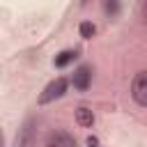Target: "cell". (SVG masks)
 Returning <instances> with one entry per match:
<instances>
[{
  "label": "cell",
  "mask_w": 147,
  "mask_h": 147,
  "mask_svg": "<svg viewBox=\"0 0 147 147\" xmlns=\"http://www.w3.org/2000/svg\"><path fill=\"white\" fill-rule=\"evenodd\" d=\"M83 2H87V0H83Z\"/></svg>",
  "instance_id": "cell-11"
},
{
  "label": "cell",
  "mask_w": 147,
  "mask_h": 147,
  "mask_svg": "<svg viewBox=\"0 0 147 147\" xmlns=\"http://www.w3.org/2000/svg\"><path fill=\"white\" fill-rule=\"evenodd\" d=\"M131 96L138 106H147V71H138L131 83Z\"/></svg>",
  "instance_id": "cell-2"
},
{
  "label": "cell",
  "mask_w": 147,
  "mask_h": 147,
  "mask_svg": "<svg viewBox=\"0 0 147 147\" xmlns=\"http://www.w3.org/2000/svg\"><path fill=\"white\" fill-rule=\"evenodd\" d=\"M76 57H78V51H62V53L55 57V67H67V64H71Z\"/></svg>",
  "instance_id": "cell-6"
},
{
  "label": "cell",
  "mask_w": 147,
  "mask_h": 147,
  "mask_svg": "<svg viewBox=\"0 0 147 147\" xmlns=\"http://www.w3.org/2000/svg\"><path fill=\"white\" fill-rule=\"evenodd\" d=\"M90 80H92V69H90L87 64H83V67H78V69L74 71L71 83H74V87H76V90L85 92V90L90 87Z\"/></svg>",
  "instance_id": "cell-3"
},
{
  "label": "cell",
  "mask_w": 147,
  "mask_h": 147,
  "mask_svg": "<svg viewBox=\"0 0 147 147\" xmlns=\"http://www.w3.org/2000/svg\"><path fill=\"white\" fill-rule=\"evenodd\" d=\"M46 145H62V147H74V145H76V140H74L71 136H67V133H53V136H48V138H46Z\"/></svg>",
  "instance_id": "cell-4"
},
{
  "label": "cell",
  "mask_w": 147,
  "mask_h": 147,
  "mask_svg": "<svg viewBox=\"0 0 147 147\" xmlns=\"http://www.w3.org/2000/svg\"><path fill=\"white\" fill-rule=\"evenodd\" d=\"M78 30H80V37H83V39H92V37H94V32H96L94 23H90V21H83Z\"/></svg>",
  "instance_id": "cell-7"
},
{
  "label": "cell",
  "mask_w": 147,
  "mask_h": 147,
  "mask_svg": "<svg viewBox=\"0 0 147 147\" xmlns=\"http://www.w3.org/2000/svg\"><path fill=\"white\" fill-rule=\"evenodd\" d=\"M30 136H32V122H28V124H25L23 133L16 138V145H28V142H32V138H30Z\"/></svg>",
  "instance_id": "cell-8"
},
{
  "label": "cell",
  "mask_w": 147,
  "mask_h": 147,
  "mask_svg": "<svg viewBox=\"0 0 147 147\" xmlns=\"http://www.w3.org/2000/svg\"><path fill=\"white\" fill-rule=\"evenodd\" d=\"M76 122H78L80 126H92V124H94L92 110H90V108H78V110H76Z\"/></svg>",
  "instance_id": "cell-5"
},
{
  "label": "cell",
  "mask_w": 147,
  "mask_h": 147,
  "mask_svg": "<svg viewBox=\"0 0 147 147\" xmlns=\"http://www.w3.org/2000/svg\"><path fill=\"white\" fill-rule=\"evenodd\" d=\"M5 145V136H2V131H0V147Z\"/></svg>",
  "instance_id": "cell-10"
},
{
  "label": "cell",
  "mask_w": 147,
  "mask_h": 147,
  "mask_svg": "<svg viewBox=\"0 0 147 147\" xmlns=\"http://www.w3.org/2000/svg\"><path fill=\"white\" fill-rule=\"evenodd\" d=\"M117 9H119L117 0H106V11L108 14H117Z\"/></svg>",
  "instance_id": "cell-9"
},
{
  "label": "cell",
  "mask_w": 147,
  "mask_h": 147,
  "mask_svg": "<svg viewBox=\"0 0 147 147\" xmlns=\"http://www.w3.org/2000/svg\"><path fill=\"white\" fill-rule=\"evenodd\" d=\"M67 78H55V80H51L46 87H44V92L39 94V103L44 106V103H51V101H55V99H60L64 92H67Z\"/></svg>",
  "instance_id": "cell-1"
}]
</instances>
